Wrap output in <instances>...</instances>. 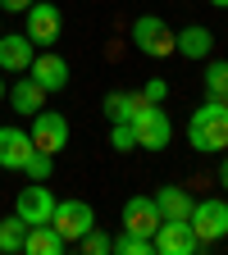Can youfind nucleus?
I'll list each match as a JSON object with an SVG mask.
<instances>
[{"mask_svg":"<svg viewBox=\"0 0 228 255\" xmlns=\"http://www.w3.org/2000/svg\"><path fill=\"white\" fill-rule=\"evenodd\" d=\"M187 141H192V150H201V155L228 150V105L206 96V101L192 110V119H187Z\"/></svg>","mask_w":228,"mask_h":255,"instance_id":"nucleus-1","label":"nucleus"},{"mask_svg":"<svg viewBox=\"0 0 228 255\" xmlns=\"http://www.w3.org/2000/svg\"><path fill=\"white\" fill-rule=\"evenodd\" d=\"M192 233H197L201 246H215L228 237V196H206V201H192Z\"/></svg>","mask_w":228,"mask_h":255,"instance_id":"nucleus-2","label":"nucleus"},{"mask_svg":"<svg viewBox=\"0 0 228 255\" xmlns=\"http://www.w3.org/2000/svg\"><path fill=\"white\" fill-rule=\"evenodd\" d=\"M133 132H137V146L142 150H165L169 141H174V123H169V114L160 110V105H151V101H137V110H133Z\"/></svg>","mask_w":228,"mask_h":255,"instance_id":"nucleus-3","label":"nucleus"},{"mask_svg":"<svg viewBox=\"0 0 228 255\" xmlns=\"http://www.w3.org/2000/svg\"><path fill=\"white\" fill-rule=\"evenodd\" d=\"M133 41L151 59H169L174 55V32H169V23L160 18V14H137L133 18Z\"/></svg>","mask_w":228,"mask_h":255,"instance_id":"nucleus-4","label":"nucleus"},{"mask_svg":"<svg viewBox=\"0 0 228 255\" xmlns=\"http://www.w3.org/2000/svg\"><path fill=\"white\" fill-rule=\"evenodd\" d=\"M91 223H96V210L87 201H55V210H50V228L64 237V246H78V237Z\"/></svg>","mask_w":228,"mask_h":255,"instance_id":"nucleus-5","label":"nucleus"},{"mask_svg":"<svg viewBox=\"0 0 228 255\" xmlns=\"http://www.w3.org/2000/svg\"><path fill=\"white\" fill-rule=\"evenodd\" d=\"M27 137H32V146H37V150H46V155H59L64 146H69V119L41 105L37 114H32V128H27Z\"/></svg>","mask_w":228,"mask_h":255,"instance_id":"nucleus-6","label":"nucleus"},{"mask_svg":"<svg viewBox=\"0 0 228 255\" xmlns=\"http://www.w3.org/2000/svg\"><path fill=\"white\" fill-rule=\"evenodd\" d=\"M23 37L32 46L50 50L64 37V14H59V5H41V0H32V5H27V32H23Z\"/></svg>","mask_w":228,"mask_h":255,"instance_id":"nucleus-7","label":"nucleus"},{"mask_svg":"<svg viewBox=\"0 0 228 255\" xmlns=\"http://www.w3.org/2000/svg\"><path fill=\"white\" fill-rule=\"evenodd\" d=\"M151 246H155V255H197L201 251L187 219H160V228L151 233Z\"/></svg>","mask_w":228,"mask_h":255,"instance_id":"nucleus-8","label":"nucleus"},{"mask_svg":"<svg viewBox=\"0 0 228 255\" xmlns=\"http://www.w3.org/2000/svg\"><path fill=\"white\" fill-rule=\"evenodd\" d=\"M27 78L37 82L46 96H50V91H64V87H69V64H64L55 50H41V55H32V64H27Z\"/></svg>","mask_w":228,"mask_h":255,"instance_id":"nucleus-9","label":"nucleus"},{"mask_svg":"<svg viewBox=\"0 0 228 255\" xmlns=\"http://www.w3.org/2000/svg\"><path fill=\"white\" fill-rule=\"evenodd\" d=\"M50 210H55V196H50V187L46 182H32V187H23L18 191V201H14V214L27 223H50Z\"/></svg>","mask_w":228,"mask_h":255,"instance_id":"nucleus-10","label":"nucleus"},{"mask_svg":"<svg viewBox=\"0 0 228 255\" xmlns=\"http://www.w3.org/2000/svg\"><path fill=\"white\" fill-rule=\"evenodd\" d=\"M123 228L151 237L160 228V205H155V196H128L123 201Z\"/></svg>","mask_w":228,"mask_h":255,"instance_id":"nucleus-11","label":"nucleus"},{"mask_svg":"<svg viewBox=\"0 0 228 255\" xmlns=\"http://www.w3.org/2000/svg\"><path fill=\"white\" fill-rule=\"evenodd\" d=\"M32 55H37V46L23 32H0V73H27Z\"/></svg>","mask_w":228,"mask_h":255,"instance_id":"nucleus-12","label":"nucleus"},{"mask_svg":"<svg viewBox=\"0 0 228 255\" xmlns=\"http://www.w3.org/2000/svg\"><path fill=\"white\" fill-rule=\"evenodd\" d=\"M174 50H178L183 59H210V50H215V32L201 27V23H187V27L174 32Z\"/></svg>","mask_w":228,"mask_h":255,"instance_id":"nucleus-13","label":"nucleus"},{"mask_svg":"<svg viewBox=\"0 0 228 255\" xmlns=\"http://www.w3.org/2000/svg\"><path fill=\"white\" fill-rule=\"evenodd\" d=\"M27 155H32V137L23 132V128L5 123L0 128V169H23Z\"/></svg>","mask_w":228,"mask_h":255,"instance_id":"nucleus-14","label":"nucleus"},{"mask_svg":"<svg viewBox=\"0 0 228 255\" xmlns=\"http://www.w3.org/2000/svg\"><path fill=\"white\" fill-rule=\"evenodd\" d=\"M5 96H9V105H14V114H37V110L46 105V91H41L37 82H32L27 73H23V78H18L14 87H9Z\"/></svg>","mask_w":228,"mask_h":255,"instance_id":"nucleus-15","label":"nucleus"},{"mask_svg":"<svg viewBox=\"0 0 228 255\" xmlns=\"http://www.w3.org/2000/svg\"><path fill=\"white\" fill-rule=\"evenodd\" d=\"M155 205H160V219H187L192 214V191L169 182V187L155 191Z\"/></svg>","mask_w":228,"mask_h":255,"instance_id":"nucleus-16","label":"nucleus"},{"mask_svg":"<svg viewBox=\"0 0 228 255\" xmlns=\"http://www.w3.org/2000/svg\"><path fill=\"white\" fill-rule=\"evenodd\" d=\"M23 255H64V237L50 228V223H32L27 228V246Z\"/></svg>","mask_w":228,"mask_h":255,"instance_id":"nucleus-17","label":"nucleus"},{"mask_svg":"<svg viewBox=\"0 0 228 255\" xmlns=\"http://www.w3.org/2000/svg\"><path fill=\"white\" fill-rule=\"evenodd\" d=\"M23 246H27V223L18 214L0 219V251H5V255H23Z\"/></svg>","mask_w":228,"mask_h":255,"instance_id":"nucleus-18","label":"nucleus"},{"mask_svg":"<svg viewBox=\"0 0 228 255\" xmlns=\"http://www.w3.org/2000/svg\"><path fill=\"white\" fill-rule=\"evenodd\" d=\"M201 87H206L210 101H224V96H228V59H206Z\"/></svg>","mask_w":228,"mask_h":255,"instance_id":"nucleus-19","label":"nucleus"},{"mask_svg":"<svg viewBox=\"0 0 228 255\" xmlns=\"http://www.w3.org/2000/svg\"><path fill=\"white\" fill-rule=\"evenodd\" d=\"M137 101H142L137 91H110L101 110H105L110 123H128V119H133V110H137Z\"/></svg>","mask_w":228,"mask_h":255,"instance_id":"nucleus-20","label":"nucleus"},{"mask_svg":"<svg viewBox=\"0 0 228 255\" xmlns=\"http://www.w3.org/2000/svg\"><path fill=\"white\" fill-rule=\"evenodd\" d=\"M18 173H27V182H50V173H55V155H46V150L32 146V155L23 159Z\"/></svg>","mask_w":228,"mask_h":255,"instance_id":"nucleus-21","label":"nucleus"},{"mask_svg":"<svg viewBox=\"0 0 228 255\" xmlns=\"http://www.w3.org/2000/svg\"><path fill=\"white\" fill-rule=\"evenodd\" d=\"M114 255H155V246H151V237H142V233H128L123 228V237H114V246H110Z\"/></svg>","mask_w":228,"mask_h":255,"instance_id":"nucleus-22","label":"nucleus"},{"mask_svg":"<svg viewBox=\"0 0 228 255\" xmlns=\"http://www.w3.org/2000/svg\"><path fill=\"white\" fill-rule=\"evenodd\" d=\"M78 246L87 251V255H110V246H114V237L105 233V228H96V223H91V228L78 237Z\"/></svg>","mask_w":228,"mask_h":255,"instance_id":"nucleus-23","label":"nucleus"},{"mask_svg":"<svg viewBox=\"0 0 228 255\" xmlns=\"http://www.w3.org/2000/svg\"><path fill=\"white\" fill-rule=\"evenodd\" d=\"M110 146H114V150H137L133 123H110Z\"/></svg>","mask_w":228,"mask_h":255,"instance_id":"nucleus-24","label":"nucleus"},{"mask_svg":"<svg viewBox=\"0 0 228 255\" xmlns=\"http://www.w3.org/2000/svg\"><path fill=\"white\" fill-rule=\"evenodd\" d=\"M137 96H142V101H151V105H160V101H165V96H169V82H160V78H151V82H146V87H142Z\"/></svg>","mask_w":228,"mask_h":255,"instance_id":"nucleus-25","label":"nucleus"},{"mask_svg":"<svg viewBox=\"0 0 228 255\" xmlns=\"http://www.w3.org/2000/svg\"><path fill=\"white\" fill-rule=\"evenodd\" d=\"M32 0H0V14H27Z\"/></svg>","mask_w":228,"mask_h":255,"instance_id":"nucleus-26","label":"nucleus"},{"mask_svg":"<svg viewBox=\"0 0 228 255\" xmlns=\"http://www.w3.org/2000/svg\"><path fill=\"white\" fill-rule=\"evenodd\" d=\"M219 187H224V196H228V155L219 159Z\"/></svg>","mask_w":228,"mask_h":255,"instance_id":"nucleus-27","label":"nucleus"},{"mask_svg":"<svg viewBox=\"0 0 228 255\" xmlns=\"http://www.w3.org/2000/svg\"><path fill=\"white\" fill-rule=\"evenodd\" d=\"M210 5H215V9H228V0H210Z\"/></svg>","mask_w":228,"mask_h":255,"instance_id":"nucleus-28","label":"nucleus"},{"mask_svg":"<svg viewBox=\"0 0 228 255\" xmlns=\"http://www.w3.org/2000/svg\"><path fill=\"white\" fill-rule=\"evenodd\" d=\"M0 101H5V78H0Z\"/></svg>","mask_w":228,"mask_h":255,"instance_id":"nucleus-29","label":"nucleus"},{"mask_svg":"<svg viewBox=\"0 0 228 255\" xmlns=\"http://www.w3.org/2000/svg\"><path fill=\"white\" fill-rule=\"evenodd\" d=\"M224 105H228V96H224Z\"/></svg>","mask_w":228,"mask_h":255,"instance_id":"nucleus-30","label":"nucleus"}]
</instances>
